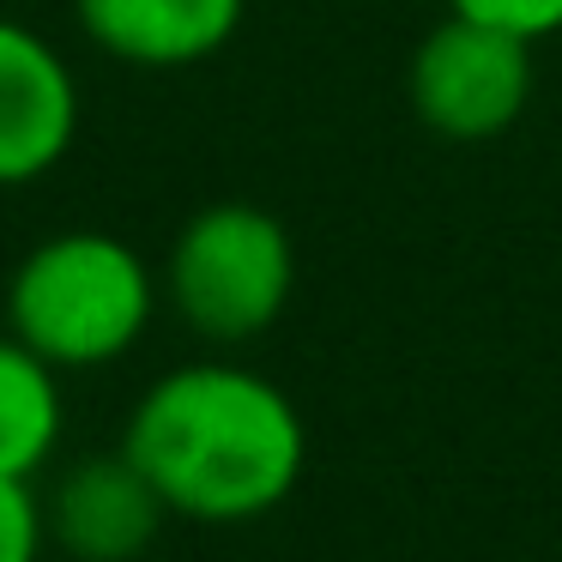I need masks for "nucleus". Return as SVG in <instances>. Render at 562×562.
I'll list each match as a JSON object with an SVG mask.
<instances>
[{
    "label": "nucleus",
    "instance_id": "6",
    "mask_svg": "<svg viewBox=\"0 0 562 562\" xmlns=\"http://www.w3.org/2000/svg\"><path fill=\"white\" fill-rule=\"evenodd\" d=\"M164 496L127 453H98L61 472L43 502V526L74 562H134L164 526Z\"/></svg>",
    "mask_w": 562,
    "mask_h": 562
},
{
    "label": "nucleus",
    "instance_id": "5",
    "mask_svg": "<svg viewBox=\"0 0 562 562\" xmlns=\"http://www.w3.org/2000/svg\"><path fill=\"white\" fill-rule=\"evenodd\" d=\"M79 86L37 31L0 19V188H25L67 158Z\"/></svg>",
    "mask_w": 562,
    "mask_h": 562
},
{
    "label": "nucleus",
    "instance_id": "9",
    "mask_svg": "<svg viewBox=\"0 0 562 562\" xmlns=\"http://www.w3.org/2000/svg\"><path fill=\"white\" fill-rule=\"evenodd\" d=\"M43 502L31 496V477H0V562H37L43 557Z\"/></svg>",
    "mask_w": 562,
    "mask_h": 562
},
{
    "label": "nucleus",
    "instance_id": "2",
    "mask_svg": "<svg viewBox=\"0 0 562 562\" xmlns=\"http://www.w3.org/2000/svg\"><path fill=\"white\" fill-rule=\"evenodd\" d=\"M151 303V272L122 236L67 231L19 260L7 284V333L55 369H98L146 333Z\"/></svg>",
    "mask_w": 562,
    "mask_h": 562
},
{
    "label": "nucleus",
    "instance_id": "10",
    "mask_svg": "<svg viewBox=\"0 0 562 562\" xmlns=\"http://www.w3.org/2000/svg\"><path fill=\"white\" fill-rule=\"evenodd\" d=\"M448 7L465 13V19H484V25L514 31V37H526V43L562 31V0H448Z\"/></svg>",
    "mask_w": 562,
    "mask_h": 562
},
{
    "label": "nucleus",
    "instance_id": "8",
    "mask_svg": "<svg viewBox=\"0 0 562 562\" xmlns=\"http://www.w3.org/2000/svg\"><path fill=\"white\" fill-rule=\"evenodd\" d=\"M61 441V387L25 339L0 333V477H37Z\"/></svg>",
    "mask_w": 562,
    "mask_h": 562
},
{
    "label": "nucleus",
    "instance_id": "4",
    "mask_svg": "<svg viewBox=\"0 0 562 562\" xmlns=\"http://www.w3.org/2000/svg\"><path fill=\"white\" fill-rule=\"evenodd\" d=\"M532 98V43L502 25L453 13L412 55L417 122L441 139H496Z\"/></svg>",
    "mask_w": 562,
    "mask_h": 562
},
{
    "label": "nucleus",
    "instance_id": "1",
    "mask_svg": "<svg viewBox=\"0 0 562 562\" xmlns=\"http://www.w3.org/2000/svg\"><path fill=\"white\" fill-rule=\"evenodd\" d=\"M122 453L151 477L170 514L243 526L296 490L308 436L296 405L267 375L236 363H188L139 393Z\"/></svg>",
    "mask_w": 562,
    "mask_h": 562
},
{
    "label": "nucleus",
    "instance_id": "7",
    "mask_svg": "<svg viewBox=\"0 0 562 562\" xmlns=\"http://www.w3.org/2000/svg\"><path fill=\"white\" fill-rule=\"evenodd\" d=\"M79 25L127 67H194L236 37L243 0H79Z\"/></svg>",
    "mask_w": 562,
    "mask_h": 562
},
{
    "label": "nucleus",
    "instance_id": "3",
    "mask_svg": "<svg viewBox=\"0 0 562 562\" xmlns=\"http://www.w3.org/2000/svg\"><path fill=\"white\" fill-rule=\"evenodd\" d=\"M296 284L291 236L272 212L248 200H224L188 218L170 248L176 315L212 345H243L284 315Z\"/></svg>",
    "mask_w": 562,
    "mask_h": 562
}]
</instances>
